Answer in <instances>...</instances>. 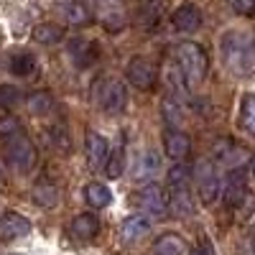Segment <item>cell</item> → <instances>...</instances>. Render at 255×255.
Listing matches in <instances>:
<instances>
[{"label": "cell", "mask_w": 255, "mask_h": 255, "mask_svg": "<svg viewBox=\"0 0 255 255\" xmlns=\"http://www.w3.org/2000/svg\"><path fill=\"white\" fill-rule=\"evenodd\" d=\"M59 13L72 26H84V23H90V18H92L90 5L82 3V0H64V3H59Z\"/></svg>", "instance_id": "18"}, {"label": "cell", "mask_w": 255, "mask_h": 255, "mask_svg": "<svg viewBox=\"0 0 255 255\" xmlns=\"http://www.w3.org/2000/svg\"><path fill=\"white\" fill-rule=\"evenodd\" d=\"M215 158L230 168H238L248 161V153H245V148H240L235 140H230V138H222L215 143Z\"/></svg>", "instance_id": "14"}, {"label": "cell", "mask_w": 255, "mask_h": 255, "mask_svg": "<svg viewBox=\"0 0 255 255\" xmlns=\"http://www.w3.org/2000/svg\"><path fill=\"white\" fill-rule=\"evenodd\" d=\"M184 253H186V243L176 232H166L153 245V255H184Z\"/></svg>", "instance_id": "21"}, {"label": "cell", "mask_w": 255, "mask_h": 255, "mask_svg": "<svg viewBox=\"0 0 255 255\" xmlns=\"http://www.w3.org/2000/svg\"><path fill=\"white\" fill-rule=\"evenodd\" d=\"M108 158H110V140L100 133H90L87 135V161H90V166L95 171H102Z\"/></svg>", "instance_id": "15"}, {"label": "cell", "mask_w": 255, "mask_h": 255, "mask_svg": "<svg viewBox=\"0 0 255 255\" xmlns=\"http://www.w3.org/2000/svg\"><path fill=\"white\" fill-rule=\"evenodd\" d=\"M163 8H166V0H143L138 8V20L145 28H153L163 18Z\"/></svg>", "instance_id": "22"}, {"label": "cell", "mask_w": 255, "mask_h": 255, "mask_svg": "<svg viewBox=\"0 0 255 255\" xmlns=\"http://www.w3.org/2000/svg\"><path fill=\"white\" fill-rule=\"evenodd\" d=\"M220 56L230 74H255V33L248 28H230L220 38Z\"/></svg>", "instance_id": "1"}, {"label": "cell", "mask_w": 255, "mask_h": 255, "mask_svg": "<svg viewBox=\"0 0 255 255\" xmlns=\"http://www.w3.org/2000/svg\"><path fill=\"white\" fill-rule=\"evenodd\" d=\"M202 10L194 5V3H181L176 10H174V15H171V23H174V28L176 31H181V33H194V31H199L202 28Z\"/></svg>", "instance_id": "11"}, {"label": "cell", "mask_w": 255, "mask_h": 255, "mask_svg": "<svg viewBox=\"0 0 255 255\" xmlns=\"http://www.w3.org/2000/svg\"><path fill=\"white\" fill-rule=\"evenodd\" d=\"M20 100V92L13 87V84H0V108H13V105Z\"/></svg>", "instance_id": "32"}, {"label": "cell", "mask_w": 255, "mask_h": 255, "mask_svg": "<svg viewBox=\"0 0 255 255\" xmlns=\"http://www.w3.org/2000/svg\"><path fill=\"white\" fill-rule=\"evenodd\" d=\"M123 153L118 151V153H110V158H108V163H105V171H108V176L110 179H118L120 174H123Z\"/></svg>", "instance_id": "33"}, {"label": "cell", "mask_w": 255, "mask_h": 255, "mask_svg": "<svg viewBox=\"0 0 255 255\" xmlns=\"http://www.w3.org/2000/svg\"><path fill=\"white\" fill-rule=\"evenodd\" d=\"M125 77H128V82H130L135 90L148 92V90L156 87L158 69H156V64H153L151 59H145V56H133L130 61H128Z\"/></svg>", "instance_id": "7"}, {"label": "cell", "mask_w": 255, "mask_h": 255, "mask_svg": "<svg viewBox=\"0 0 255 255\" xmlns=\"http://www.w3.org/2000/svg\"><path fill=\"white\" fill-rule=\"evenodd\" d=\"M250 171H253V176H255V156H253V161H250Z\"/></svg>", "instance_id": "37"}, {"label": "cell", "mask_w": 255, "mask_h": 255, "mask_svg": "<svg viewBox=\"0 0 255 255\" xmlns=\"http://www.w3.org/2000/svg\"><path fill=\"white\" fill-rule=\"evenodd\" d=\"M158 171H161V156L156 151H143L133 168V176L138 181H151L153 176H158Z\"/></svg>", "instance_id": "19"}, {"label": "cell", "mask_w": 255, "mask_h": 255, "mask_svg": "<svg viewBox=\"0 0 255 255\" xmlns=\"http://www.w3.org/2000/svg\"><path fill=\"white\" fill-rule=\"evenodd\" d=\"M10 72L15 74V77H26V74H31V69H33V56L28 54V51H18V54H13L10 56Z\"/></svg>", "instance_id": "27"}, {"label": "cell", "mask_w": 255, "mask_h": 255, "mask_svg": "<svg viewBox=\"0 0 255 255\" xmlns=\"http://www.w3.org/2000/svg\"><path fill=\"white\" fill-rule=\"evenodd\" d=\"M253 250H255V238H253Z\"/></svg>", "instance_id": "39"}, {"label": "cell", "mask_w": 255, "mask_h": 255, "mask_svg": "<svg viewBox=\"0 0 255 255\" xmlns=\"http://www.w3.org/2000/svg\"><path fill=\"white\" fill-rule=\"evenodd\" d=\"M28 110H31L33 115H46V113H51V110H54V97H51L49 92H36V95H31V97H28Z\"/></svg>", "instance_id": "28"}, {"label": "cell", "mask_w": 255, "mask_h": 255, "mask_svg": "<svg viewBox=\"0 0 255 255\" xmlns=\"http://www.w3.org/2000/svg\"><path fill=\"white\" fill-rule=\"evenodd\" d=\"M191 176H194V181H197V191H199L202 204H215L220 199V194H222V179H220V174H217V168H215L212 161H207V158L197 161Z\"/></svg>", "instance_id": "5"}, {"label": "cell", "mask_w": 255, "mask_h": 255, "mask_svg": "<svg viewBox=\"0 0 255 255\" xmlns=\"http://www.w3.org/2000/svg\"><path fill=\"white\" fill-rule=\"evenodd\" d=\"M135 202L140 209H145V215H163L168 209V197L158 184H145L143 189H138Z\"/></svg>", "instance_id": "10"}, {"label": "cell", "mask_w": 255, "mask_h": 255, "mask_svg": "<svg viewBox=\"0 0 255 255\" xmlns=\"http://www.w3.org/2000/svg\"><path fill=\"white\" fill-rule=\"evenodd\" d=\"M168 207H171L174 215L189 217L191 212H194V199H191L189 186H174L171 189V197H168Z\"/></svg>", "instance_id": "20"}, {"label": "cell", "mask_w": 255, "mask_h": 255, "mask_svg": "<svg viewBox=\"0 0 255 255\" xmlns=\"http://www.w3.org/2000/svg\"><path fill=\"white\" fill-rule=\"evenodd\" d=\"M61 38H64V28L56 26V23H38L33 28V41H38V44H44V46L59 44Z\"/></svg>", "instance_id": "24"}, {"label": "cell", "mask_w": 255, "mask_h": 255, "mask_svg": "<svg viewBox=\"0 0 255 255\" xmlns=\"http://www.w3.org/2000/svg\"><path fill=\"white\" fill-rule=\"evenodd\" d=\"M90 10L105 26V31L118 33L125 28V8L123 0H90Z\"/></svg>", "instance_id": "6"}, {"label": "cell", "mask_w": 255, "mask_h": 255, "mask_svg": "<svg viewBox=\"0 0 255 255\" xmlns=\"http://www.w3.org/2000/svg\"><path fill=\"white\" fill-rule=\"evenodd\" d=\"M84 199H87V204H92L95 209H105L113 202V191H110L108 184L92 181V184H87V189H84Z\"/></svg>", "instance_id": "23"}, {"label": "cell", "mask_w": 255, "mask_h": 255, "mask_svg": "<svg viewBox=\"0 0 255 255\" xmlns=\"http://www.w3.org/2000/svg\"><path fill=\"white\" fill-rule=\"evenodd\" d=\"M243 128L250 135H255V95H250L243 105Z\"/></svg>", "instance_id": "30"}, {"label": "cell", "mask_w": 255, "mask_h": 255, "mask_svg": "<svg viewBox=\"0 0 255 255\" xmlns=\"http://www.w3.org/2000/svg\"><path fill=\"white\" fill-rule=\"evenodd\" d=\"M174 56H176V67L184 77V82L189 87H197V84L207 77V69H209V59L204 54V49L194 41H184L174 49Z\"/></svg>", "instance_id": "2"}, {"label": "cell", "mask_w": 255, "mask_h": 255, "mask_svg": "<svg viewBox=\"0 0 255 255\" xmlns=\"http://www.w3.org/2000/svg\"><path fill=\"white\" fill-rule=\"evenodd\" d=\"M222 197H225L227 207H240L245 202V197H248V174H245L243 166L230 168L227 179L222 181Z\"/></svg>", "instance_id": "8"}, {"label": "cell", "mask_w": 255, "mask_h": 255, "mask_svg": "<svg viewBox=\"0 0 255 255\" xmlns=\"http://www.w3.org/2000/svg\"><path fill=\"white\" fill-rule=\"evenodd\" d=\"M189 255H215V248H212V243L209 240H202L194 250H191Z\"/></svg>", "instance_id": "36"}, {"label": "cell", "mask_w": 255, "mask_h": 255, "mask_svg": "<svg viewBox=\"0 0 255 255\" xmlns=\"http://www.w3.org/2000/svg\"><path fill=\"white\" fill-rule=\"evenodd\" d=\"M5 184V176H3V168H0V186H3Z\"/></svg>", "instance_id": "38"}, {"label": "cell", "mask_w": 255, "mask_h": 255, "mask_svg": "<svg viewBox=\"0 0 255 255\" xmlns=\"http://www.w3.org/2000/svg\"><path fill=\"white\" fill-rule=\"evenodd\" d=\"M189 179H191V168L186 163H174L171 168H168V174H166L168 189H174V186H189Z\"/></svg>", "instance_id": "26"}, {"label": "cell", "mask_w": 255, "mask_h": 255, "mask_svg": "<svg viewBox=\"0 0 255 255\" xmlns=\"http://www.w3.org/2000/svg\"><path fill=\"white\" fill-rule=\"evenodd\" d=\"M31 232V222L18 215V212H8V215H3V220H0V240L3 243H13V240H20L26 238Z\"/></svg>", "instance_id": "12"}, {"label": "cell", "mask_w": 255, "mask_h": 255, "mask_svg": "<svg viewBox=\"0 0 255 255\" xmlns=\"http://www.w3.org/2000/svg\"><path fill=\"white\" fill-rule=\"evenodd\" d=\"M3 153H5V161L10 163V168H15L18 174L33 171V166H36V161H38L36 145L31 143L28 135H23L20 130L5 135V148H3Z\"/></svg>", "instance_id": "3"}, {"label": "cell", "mask_w": 255, "mask_h": 255, "mask_svg": "<svg viewBox=\"0 0 255 255\" xmlns=\"http://www.w3.org/2000/svg\"><path fill=\"white\" fill-rule=\"evenodd\" d=\"M95 100H97V108L108 115H118L128 108V90L125 84L115 77H105L100 79L97 90H95Z\"/></svg>", "instance_id": "4"}, {"label": "cell", "mask_w": 255, "mask_h": 255, "mask_svg": "<svg viewBox=\"0 0 255 255\" xmlns=\"http://www.w3.org/2000/svg\"><path fill=\"white\" fill-rule=\"evenodd\" d=\"M49 138L56 148H61V151H69V133H67V128H64L61 123L51 125V130H49Z\"/></svg>", "instance_id": "31"}, {"label": "cell", "mask_w": 255, "mask_h": 255, "mask_svg": "<svg viewBox=\"0 0 255 255\" xmlns=\"http://www.w3.org/2000/svg\"><path fill=\"white\" fill-rule=\"evenodd\" d=\"M161 110H163V118H166V123L171 125V128H179L184 123V110H181V105L174 97H166Z\"/></svg>", "instance_id": "29"}, {"label": "cell", "mask_w": 255, "mask_h": 255, "mask_svg": "<svg viewBox=\"0 0 255 255\" xmlns=\"http://www.w3.org/2000/svg\"><path fill=\"white\" fill-rule=\"evenodd\" d=\"M163 148H166V156H171L174 161H181L191 151V138L184 130H179V128H168L163 133Z\"/></svg>", "instance_id": "13"}, {"label": "cell", "mask_w": 255, "mask_h": 255, "mask_svg": "<svg viewBox=\"0 0 255 255\" xmlns=\"http://www.w3.org/2000/svg\"><path fill=\"white\" fill-rule=\"evenodd\" d=\"M67 51H69V59L74 61L77 69H87L100 59V46L95 44L92 38H82V36L69 38Z\"/></svg>", "instance_id": "9"}, {"label": "cell", "mask_w": 255, "mask_h": 255, "mask_svg": "<svg viewBox=\"0 0 255 255\" xmlns=\"http://www.w3.org/2000/svg\"><path fill=\"white\" fill-rule=\"evenodd\" d=\"M230 5L240 15H255V0H230Z\"/></svg>", "instance_id": "34"}, {"label": "cell", "mask_w": 255, "mask_h": 255, "mask_svg": "<svg viewBox=\"0 0 255 255\" xmlns=\"http://www.w3.org/2000/svg\"><path fill=\"white\" fill-rule=\"evenodd\" d=\"M33 202L38 204V207H54L56 202H59V189L51 184V181H38L36 186H33Z\"/></svg>", "instance_id": "25"}, {"label": "cell", "mask_w": 255, "mask_h": 255, "mask_svg": "<svg viewBox=\"0 0 255 255\" xmlns=\"http://www.w3.org/2000/svg\"><path fill=\"white\" fill-rule=\"evenodd\" d=\"M69 232L72 238L79 240V243H90L100 235V220L95 215H90V212H84V215H77L69 225Z\"/></svg>", "instance_id": "16"}, {"label": "cell", "mask_w": 255, "mask_h": 255, "mask_svg": "<svg viewBox=\"0 0 255 255\" xmlns=\"http://www.w3.org/2000/svg\"><path fill=\"white\" fill-rule=\"evenodd\" d=\"M148 230H151V217L148 215H130L120 225V240L123 243H138L143 235H148Z\"/></svg>", "instance_id": "17"}, {"label": "cell", "mask_w": 255, "mask_h": 255, "mask_svg": "<svg viewBox=\"0 0 255 255\" xmlns=\"http://www.w3.org/2000/svg\"><path fill=\"white\" fill-rule=\"evenodd\" d=\"M15 130H20L18 128V120L15 118H10V115H0V135H10V133H15Z\"/></svg>", "instance_id": "35"}]
</instances>
